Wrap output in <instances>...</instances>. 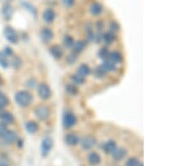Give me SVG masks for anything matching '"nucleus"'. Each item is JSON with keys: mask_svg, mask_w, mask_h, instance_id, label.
Segmentation results:
<instances>
[{"mask_svg": "<svg viewBox=\"0 0 189 166\" xmlns=\"http://www.w3.org/2000/svg\"><path fill=\"white\" fill-rule=\"evenodd\" d=\"M127 154V150L125 148H116V150L112 153L113 158L115 160H121Z\"/></svg>", "mask_w": 189, "mask_h": 166, "instance_id": "1a4fd4ad", "label": "nucleus"}, {"mask_svg": "<svg viewBox=\"0 0 189 166\" xmlns=\"http://www.w3.org/2000/svg\"><path fill=\"white\" fill-rule=\"evenodd\" d=\"M8 65H9V63H8L6 55L3 53L0 52V66L3 67V68H7L8 67Z\"/></svg>", "mask_w": 189, "mask_h": 166, "instance_id": "c756f323", "label": "nucleus"}, {"mask_svg": "<svg viewBox=\"0 0 189 166\" xmlns=\"http://www.w3.org/2000/svg\"><path fill=\"white\" fill-rule=\"evenodd\" d=\"M106 71L103 69V67L102 66L96 67V69L94 71V75L97 78H103L106 75Z\"/></svg>", "mask_w": 189, "mask_h": 166, "instance_id": "a878e982", "label": "nucleus"}, {"mask_svg": "<svg viewBox=\"0 0 189 166\" xmlns=\"http://www.w3.org/2000/svg\"><path fill=\"white\" fill-rule=\"evenodd\" d=\"M63 43L64 45L67 48L73 47V44H74V39L72 36L70 35H65L64 39H63Z\"/></svg>", "mask_w": 189, "mask_h": 166, "instance_id": "c85d7f7f", "label": "nucleus"}, {"mask_svg": "<svg viewBox=\"0 0 189 166\" xmlns=\"http://www.w3.org/2000/svg\"><path fill=\"white\" fill-rule=\"evenodd\" d=\"M8 104V97H6L5 95L3 93H0V106L4 108L5 106Z\"/></svg>", "mask_w": 189, "mask_h": 166, "instance_id": "2f4dec72", "label": "nucleus"}, {"mask_svg": "<svg viewBox=\"0 0 189 166\" xmlns=\"http://www.w3.org/2000/svg\"><path fill=\"white\" fill-rule=\"evenodd\" d=\"M15 101L20 107H28L32 102V95L27 91H20L15 95Z\"/></svg>", "mask_w": 189, "mask_h": 166, "instance_id": "f257e3e1", "label": "nucleus"}, {"mask_svg": "<svg viewBox=\"0 0 189 166\" xmlns=\"http://www.w3.org/2000/svg\"><path fill=\"white\" fill-rule=\"evenodd\" d=\"M3 54H4L6 56H8V55H11L12 54H13V51H12V50L9 47H6L5 48V51H4V53H3Z\"/></svg>", "mask_w": 189, "mask_h": 166, "instance_id": "58836bf2", "label": "nucleus"}, {"mask_svg": "<svg viewBox=\"0 0 189 166\" xmlns=\"http://www.w3.org/2000/svg\"><path fill=\"white\" fill-rule=\"evenodd\" d=\"M66 91H67L68 94L75 96V95L78 94V87L74 84H68V85L66 86Z\"/></svg>", "mask_w": 189, "mask_h": 166, "instance_id": "393cba45", "label": "nucleus"}, {"mask_svg": "<svg viewBox=\"0 0 189 166\" xmlns=\"http://www.w3.org/2000/svg\"><path fill=\"white\" fill-rule=\"evenodd\" d=\"M3 14L4 18L6 19H9L10 17H11L12 14H13V8L9 4H6L4 5L3 8Z\"/></svg>", "mask_w": 189, "mask_h": 166, "instance_id": "cd10ccee", "label": "nucleus"}, {"mask_svg": "<svg viewBox=\"0 0 189 166\" xmlns=\"http://www.w3.org/2000/svg\"><path fill=\"white\" fill-rule=\"evenodd\" d=\"M3 113V107H1V106H0V115Z\"/></svg>", "mask_w": 189, "mask_h": 166, "instance_id": "79ce46f5", "label": "nucleus"}, {"mask_svg": "<svg viewBox=\"0 0 189 166\" xmlns=\"http://www.w3.org/2000/svg\"><path fill=\"white\" fill-rule=\"evenodd\" d=\"M3 34H4L6 39H8L9 42L13 43V44H16L18 40H19V36L17 35L16 31L10 26H7L4 29Z\"/></svg>", "mask_w": 189, "mask_h": 166, "instance_id": "39448f33", "label": "nucleus"}, {"mask_svg": "<svg viewBox=\"0 0 189 166\" xmlns=\"http://www.w3.org/2000/svg\"><path fill=\"white\" fill-rule=\"evenodd\" d=\"M109 29H110L111 32L114 33V32H116V31L119 30L120 26H119V25H118V23L111 22L110 23V25H109Z\"/></svg>", "mask_w": 189, "mask_h": 166, "instance_id": "c9c22d12", "label": "nucleus"}, {"mask_svg": "<svg viewBox=\"0 0 189 166\" xmlns=\"http://www.w3.org/2000/svg\"><path fill=\"white\" fill-rule=\"evenodd\" d=\"M102 67H103V69L105 70L106 72L114 71H116L117 69L116 65L113 63V62H112L111 61H109V60H105V61H103Z\"/></svg>", "mask_w": 189, "mask_h": 166, "instance_id": "412c9836", "label": "nucleus"}, {"mask_svg": "<svg viewBox=\"0 0 189 166\" xmlns=\"http://www.w3.org/2000/svg\"><path fill=\"white\" fill-rule=\"evenodd\" d=\"M65 142L67 145H70V146H76L79 144L80 142V138L78 137V135H77L76 133H68L66 135L65 137Z\"/></svg>", "mask_w": 189, "mask_h": 166, "instance_id": "6e6552de", "label": "nucleus"}, {"mask_svg": "<svg viewBox=\"0 0 189 166\" xmlns=\"http://www.w3.org/2000/svg\"><path fill=\"white\" fill-rule=\"evenodd\" d=\"M11 163L10 160L7 157H1L0 158V166H10Z\"/></svg>", "mask_w": 189, "mask_h": 166, "instance_id": "72a5a7b5", "label": "nucleus"}, {"mask_svg": "<svg viewBox=\"0 0 189 166\" xmlns=\"http://www.w3.org/2000/svg\"><path fill=\"white\" fill-rule=\"evenodd\" d=\"M109 61H111L112 62L115 64V65H117V64L120 63V62L122 61V55H121L120 52H118V51H114V52L109 53Z\"/></svg>", "mask_w": 189, "mask_h": 166, "instance_id": "a211bd4d", "label": "nucleus"}, {"mask_svg": "<svg viewBox=\"0 0 189 166\" xmlns=\"http://www.w3.org/2000/svg\"><path fill=\"white\" fill-rule=\"evenodd\" d=\"M97 55H98V57H99V58L103 60V61H105V60H107V59L109 58V50H108L106 47L101 48L100 50H99V51H98V53H97Z\"/></svg>", "mask_w": 189, "mask_h": 166, "instance_id": "bb28decb", "label": "nucleus"}, {"mask_svg": "<svg viewBox=\"0 0 189 166\" xmlns=\"http://www.w3.org/2000/svg\"><path fill=\"white\" fill-rule=\"evenodd\" d=\"M103 11V6L101 5L100 3H92L91 7H90V12L92 15H98L100 14Z\"/></svg>", "mask_w": 189, "mask_h": 166, "instance_id": "4be33fe9", "label": "nucleus"}, {"mask_svg": "<svg viewBox=\"0 0 189 166\" xmlns=\"http://www.w3.org/2000/svg\"><path fill=\"white\" fill-rule=\"evenodd\" d=\"M62 2L67 7H71V6H73L74 4L75 0H62Z\"/></svg>", "mask_w": 189, "mask_h": 166, "instance_id": "4c0bfd02", "label": "nucleus"}, {"mask_svg": "<svg viewBox=\"0 0 189 166\" xmlns=\"http://www.w3.org/2000/svg\"><path fill=\"white\" fill-rule=\"evenodd\" d=\"M87 159H88L89 164H90L91 165H93V166H96L97 165V164H99L101 162L100 155L96 152H92L91 154H89L88 157H87Z\"/></svg>", "mask_w": 189, "mask_h": 166, "instance_id": "9b49d317", "label": "nucleus"}, {"mask_svg": "<svg viewBox=\"0 0 189 166\" xmlns=\"http://www.w3.org/2000/svg\"><path fill=\"white\" fill-rule=\"evenodd\" d=\"M8 127L7 125L3 124V123H0V138H3L4 134L8 132Z\"/></svg>", "mask_w": 189, "mask_h": 166, "instance_id": "f704fd0d", "label": "nucleus"}, {"mask_svg": "<svg viewBox=\"0 0 189 166\" xmlns=\"http://www.w3.org/2000/svg\"><path fill=\"white\" fill-rule=\"evenodd\" d=\"M139 166H144V165H143V164H142V163H139Z\"/></svg>", "mask_w": 189, "mask_h": 166, "instance_id": "37998d69", "label": "nucleus"}, {"mask_svg": "<svg viewBox=\"0 0 189 166\" xmlns=\"http://www.w3.org/2000/svg\"><path fill=\"white\" fill-rule=\"evenodd\" d=\"M71 79H72V81H73L74 85H83L85 82V77L81 76L78 74L73 75L71 76Z\"/></svg>", "mask_w": 189, "mask_h": 166, "instance_id": "b1692460", "label": "nucleus"}, {"mask_svg": "<svg viewBox=\"0 0 189 166\" xmlns=\"http://www.w3.org/2000/svg\"><path fill=\"white\" fill-rule=\"evenodd\" d=\"M103 39L104 40L106 44H112L114 40L115 39V35H114V33L109 31L108 33H105L103 35Z\"/></svg>", "mask_w": 189, "mask_h": 166, "instance_id": "5701e85b", "label": "nucleus"}, {"mask_svg": "<svg viewBox=\"0 0 189 166\" xmlns=\"http://www.w3.org/2000/svg\"><path fill=\"white\" fill-rule=\"evenodd\" d=\"M50 55L55 59H61L63 55V50L60 45H53L50 49Z\"/></svg>", "mask_w": 189, "mask_h": 166, "instance_id": "9d476101", "label": "nucleus"}, {"mask_svg": "<svg viewBox=\"0 0 189 166\" xmlns=\"http://www.w3.org/2000/svg\"><path fill=\"white\" fill-rule=\"evenodd\" d=\"M90 73H91V69L86 64L80 65V67H78V72H77V74L80 75L81 76H83V77H86L88 75H90Z\"/></svg>", "mask_w": 189, "mask_h": 166, "instance_id": "dca6fc26", "label": "nucleus"}, {"mask_svg": "<svg viewBox=\"0 0 189 166\" xmlns=\"http://www.w3.org/2000/svg\"><path fill=\"white\" fill-rule=\"evenodd\" d=\"M53 35H54L53 32L50 30V29H48V28H45V29H43L41 31V33H40V37H41L42 40L45 42L50 41V39L53 38Z\"/></svg>", "mask_w": 189, "mask_h": 166, "instance_id": "f3484780", "label": "nucleus"}, {"mask_svg": "<svg viewBox=\"0 0 189 166\" xmlns=\"http://www.w3.org/2000/svg\"><path fill=\"white\" fill-rule=\"evenodd\" d=\"M103 39V35H102V34H97V35L95 36V40H96V41L97 42H99V41H101V39Z\"/></svg>", "mask_w": 189, "mask_h": 166, "instance_id": "ea45409f", "label": "nucleus"}, {"mask_svg": "<svg viewBox=\"0 0 189 166\" xmlns=\"http://www.w3.org/2000/svg\"><path fill=\"white\" fill-rule=\"evenodd\" d=\"M25 128H26V130L27 132L31 134H33V133H35L39 129V126L37 124L36 122H34V121H30V122H26L25 123Z\"/></svg>", "mask_w": 189, "mask_h": 166, "instance_id": "aec40b11", "label": "nucleus"}, {"mask_svg": "<svg viewBox=\"0 0 189 166\" xmlns=\"http://www.w3.org/2000/svg\"><path fill=\"white\" fill-rule=\"evenodd\" d=\"M38 94L40 97L43 100H48L51 97V90L48 85L41 83L38 86Z\"/></svg>", "mask_w": 189, "mask_h": 166, "instance_id": "20e7f679", "label": "nucleus"}, {"mask_svg": "<svg viewBox=\"0 0 189 166\" xmlns=\"http://www.w3.org/2000/svg\"><path fill=\"white\" fill-rule=\"evenodd\" d=\"M0 84H1V80H0Z\"/></svg>", "mask_w": 189, "mask_h": 166, "instance_id": "c03bdc74", "label": "nucleus"}, {"mask_svg": "<svg viewBox=\"0 0 189 166\" xmlns=\"http://www.w3.org/2000/svg\"><path fill=\"white\" fill-rule=\"evenodd\" d=\"M81 146L85 150H91L92 147L96 144V139L93 137L88 136V137H85L80 141Z\"/></svg>", "mask_w": 189, "mask_h": 166, "instance_id": "0eeeda50", "label": "nucleus"}, {"mask_svg": "<svg viewBox=\"0 0 189 166\" xmlns=\"http://www.w3.org/2000/svg\"><path fill=\"white\" fill-rule=\"evenodd\" d=\"M67 60L69 64L75 63L77 60H78V54H76V53L74 52L71 53V54L67 56Z\"/></svg>", "mask_w": 189, "mask_h": 166, "instance_id": "473e14b6", "label": "nucleus"}, {"mask_svg": "<svg viewBox=\"0 0 189 166\" xmlns=\"http://www.w3.org/2000/svg\"><path fill=\"white\" fill-rule=\"evenodd\" d=\"M2 138H3L4 142L7 143V144H13V143L16 141L17 134L14 133V132H13V131L8 130V132L4 134V136H3Z\"/></svg>", "mask_w": 189, "mask_h": 166, "instance_id": "4468645a", "label": "nucleus"}, {"mask_svg": "<svg viewBox=\"0 0 189 166\" xmlns=\"http://www.w3.org/2000/svg\"><path fill=\"white\" fill-rule=\"evenodd\" d=\"M55 18H56V14L52 9H46L43 13V20L46 23L50 24V23L53 22Z\"/></svg>", "mask_w": 189, "mask_h": 166, "instance_id": "2eb2a0df", "label": "nucleus"}, {"mask_svg": "<svg viewBox=\"0 0 189 166\" xmlns=\"http://www.w3.org/2000/svg\"><path fill=\"white\" fill-rule=\"evenodd\" d=\"M103 23L100 22V21H98V22L97 23V28L98 30H101L102 29H103Z\"/></svg>", "mask_w": 189, "mask_h": 166, "instance_id": "a19ab883", "label": "nucleus"}, {"mask_svg": "<svg viewBox=\"0 0 189 166\" xmlns=\"http://www.w3.org/2000/svg\"><path fill=\"white\" fill-rule=\"evenodd\" d=\"M139 161L138 160V159L132 157L130 158L126 162L125 166H139Z\"/></svg>", "mask_w": 189, "mask_h": 166, "instance_id": "7c9ffc66", "label": "nucleus"}, {"mask_svg": "<svg viewBox=\"0 0 189 166\" xmlns=\"http://www.w3.org/2000/svg\"><path fill=\"white\" fill-rule=\"evenodd\" d=\"M95 39V35L94 33L91 31H87V41H92Z\"/></svg>", "mask_w": 189, "mask_h": 166, "instance_id": "e433bc0d", "label": "nucleus"}, {"mask_svg": "<svg viewBox=\"0 0 189 166\" xmlns=\"http://www.w3.org/2000/svg\"><path fill=\"white\" fill-rule=\"evenodd\" d=\"M35 114L37 117V118L41 121H45L49 118V117H50V110L46 106L40 105L35 108Z\"/></svg>", "mask_w": 189, "mask_h": 166, "instance_id": "f03ea898", "label": "nucleus"}, {"mask_svg": "<svg viewBox=\"0 0 189 166\" xmlns=\"http://www.w3.org/2000/svg\"><path fill=\"white\" fill-rule=\"evenodd\" d=\"M73 52L76 54L81 53L86 47V41L83 40H78L77 42H74V44L73 45Z\"/></svg>", "mask_w": 189, "mask_h": 166, "instance_id": "6ab92c4d", "label": "nucleus"}, {"mask_svg": "<svg viewBox=\"0 0 189 166\" xmlns=\"http://www.w3.org/2000/svg\"><path fill=\"white\" fill-rule=\"evenodd\" d=\"M0 120H1V123L5 125L10 124L14 121V117L10 113L3 112V113L0 115Z\"/></svg>", "mask_w": 189, "mask_h": 166, "instance_id": "ddd939ff", "label": "nucleus"}, {"mask_svg": "<svg viewBox=\"0 0 189 166\" xmlns=\"http://www.w3.org/2000/svg\"><path fill=\"white\" fill-rule=\"evenodd\" d=\"M77 123V118L73 113H67L63 117V126L66 128H71Z\"/></svg>", "mask_w": 189, "mask_h": 166, "instance_id": "423d86ee", "label": "nucleus"}, {"mask_svg": "<svg viewBox=\"0 0 189 166\" xmlns=\"http://www.w3.org/2000/svg\"><path fill=\"white\" fill-rule=\"evenodd\" d=\"M53 146V140L50 137H45L42 140L41 146H40V153L43 157H45L49 154L50 150L52 149Z\"/></svg>", "mask_w": 189, "mask_h": 166, "instance_id": "7ed1b4c3", "label": "nucleus"}, {"mask_svg": "<svg viewBox=\"0 0 189 166\" xmlns=\"http://www.w3.org/2000/svg\"><path fill=\"white\" fill-rule=\"evenodd\" d=\"M116 148H117L116 143L114 141H113V140L107 141L105 144H103V151H104L106 154H112L114 150H116Z\"/></svg>", "mask_w": 189, "mask_h": 166, "instance_id": "f8f14e48", "label": "nucleus"}]
</instances>
